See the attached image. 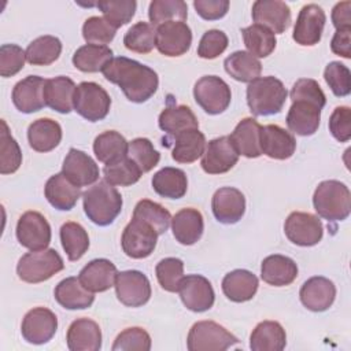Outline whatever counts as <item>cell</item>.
Returning <instances> with one entry per match:
<instances>
[{
	"label": "cell",
	"instance_id": "obj_1",
	"mask_svg": "<svg viewBox=\"0 0 351 351\" xmlns=\"http://www.w3.org/2000/svg\"><path fill=\"white\" fill-rule=\"evenodd\" d=\"M101 73L107 81L118 85L126 99L133 103L147 101L159 86V78L154 69L125 56L112 58Z\"/></svg>",
	"mask_w": 351,
	"mask_h": 351
},
{
	"label": "cell",
	"instance_id": "obj_2",
	"mask_svg": "<svg viewBox=\"0 0 351 351\" xmlns=\"http://www.w3.org/2000/svg\"><path fill=\"white\" fill-rule=\"evenodd\" d=\"M82 203L86 217L93 223L107 226L119 215L123 200L114 185L101 180L82 193Z\"/></svg>",
	"mask_w": 351,
	"mask_h": 351
},
{
	"label": "cell",
	"instance_id": "obj_3",
	"mask_svg": "<svg viewBox=\"0 0 351 351\" xmlns=\"http://www.w3.org/2000/svg\"><path fill=\"white\" fill-rule=\"evenodd\" d=\"M288 90L284 84L273 77H258L247 86V104L255 117L278 114L287 100Z\"/></svg>",
	"mask_w": 351,
	"mask_h": 351
},
{
	"label": "cell",
	"instance_id": "obj_4",
	"mask_svg": "<svg viewBox=\"0 0 351 351\" xmlns=\"http://www.w3.org/2000/svg\"><path fill=\"white\" fill-rule=\"evenodd\" d=\"M317 214L328 222L344 221L351 213V192L337 180H326L318 184L313 195Z\"/></svg>",
	"mask_w": 351,
	"mask_h": 351
},
{
	"label": "cell",
	"instance_id": "obj_5",
	"mask_svg": "<svg viewBox=\"0 0 351 351\" xmlns=\"http://www.w3.org/2000/svg\"><path fill=\"white\" fill-rule=\"evenodd\" d=\"M62 256L53 248L30 251L21 256L16 265L18 277L29 284H38L49 280L52 276L63 270Z\"/></svg>",
	"mask_w": 351,
	"mask_h": 351
},
{
	"label": "cell",
	"instance_id": "obj_6",
	"mask_svg": "<svg viewBox=\"0 0 351 351\" xmlns=\"http://www.w3.org/2000/svg\"><path fill=\"white\" fill-rule=\"evenodd\" d=\"M237 343L234 335L214 321L195 322L186 337L189 351H225Z\"/></svg>",
	"mask_w": 351,
	"mask_h": 351
},
{
	"label": "cell",
	"instance_id": "obj_7",
	"mask_svg": "<svg viewBox=\"0 0 351 351\" xmlns=\"http://www.w3.org/2000/svg\"><path fill=\"white\" fill-rule=\"evenodd\" d=\"M111 97L107 90L96 82L84 81L75 88L74 110L89 122H97L107 117Z\"/></svg>",
	"mask_w": 351,
	"mask_h": 351
},
{
	"label": "cell",
	"instance_id": "obj_8",
	"mask_svg": "<svg viewBox=\"0 0 351 351\" xmlns=\"http://www.w3.org/2000/svg\"><path fill=\"white\" fill-rule=\"evenodd\" d=\"M196 103L210 115L223 112L232 100L229 85L217 75H203L193 86Z\"/></svg>",
	"mask_w": 351,
	"mask_h": 351
},
{
	"label": "cell",
	"instance_id": "obj_9",
	"mask_svg": "<svg viewBox=\"0 0 351 351\" xmlns=\"http://www.w3.org/2000/svg\"><path fill=\"white\" fill-rule=\"evenodd\" d=\"M158 236L159 234L151 225L132 217V221L123 229L121 245L129 258L144 259L154 252Z\"/></svg>",
	"mask_w": 351,
	"mask_h": 351
},
{
	"label": "cell",
	"instance_id": "obj_10",
	"mask_svg": "<svg viewBox=\"0 0 351 351\" xmlns=\"http://www.w3.org/2000/svg\"><path fill=\"white\" fill-rule=\"evenodd\" d=\"M284 232L291 243L300 247H313L322 240L324 226L317 215L293 211L285 219Z\"/></svg>",
	"mask_w": 351,
	"mask_h": 351
},
{
	"label": "cell",
	"instance_id": "obj_11",
	"mask_svg": "<svg viewBox=\"0 0 351 351\" xmlns=\"http://www.w3.org/2000/svg\"><path fill=\"white\" fill-rule=\"evenodd\" d=\"M15 233L19 244L30 251L45 250L51 243V226L38 211L23 213L18 219Z\"/></svg>",
	"mask_w": 351,
	"mask_h": 351
},
{
	"label": "cell",
	"instance_id": "obj_12",
	"mask_svg": "<svg viewBox=\"0 0 351 351\" xmlns=\"http://www.w3.org/2000/svg\"><path fill=\"white\" fill-rule=\"evenodd\" d=\"M115 293L118 300L128 307H141L151 298V284L138 270H125L117 274Z\"/></svg>",
	"mask_w": 351,
	"mask_h": 351
},
{
	"label": "cell",
	"instance_id": "obj_13",
	"mask_svg": "<svg viewBox=\"0 0 351 351\" xmlns=\"http://www.w3.org/2000/svg\"><path fill=\"white\" fill-rule=\"evenodd\" d=\"M326 22L325 11L314 3L306 4L299 11L292 38L303 47H313L321 41Z\"/></svg>",
	"mask_w": 351,
	"mask_h": 351
},
{
	"label": "cell",
	"instance_id": "obj_14",
	"mask_svg": "<svg viewBox=\"0 0 351 351\" xmlns=\"http://www.w3.org/2000/svg\"><path fill=\"white\" fill-rule=\"evenodd\" d=\"M192 44L191 27L182 21H171L156 27V48L169 58L186 53Z\"/></svg>",
	"mask_w": 351,
	"mask_h": 351
},
{
	"label": "cell",
	"instance_id": "obj_15",
	"mask_svg": "<svg viewBox=\"0 0 351 351\" xmlns=\"http://www.w3.org/2000/svg\"><path fill=\"white\" fill-rule=\"evenodd\" d=\"M58 329V318L47 307H34L29 310L22 319V337L30 344L48 343Z\"/></svg>",
	"mask_w": 351,
	"mask_h": 351
},
{
	"label": "cell",
	"instance_id": "obj_16",
	"mask_svg": "<svg viewBox=\"0 0 351 351\" xmlns=\"http://www.w3.org/2000/svg\"><path fill=\"white\" fill-rule=\"evenodd\" d=\"M178 293L184 306L193 313L210 310L215 300L211 282L200 274L184 276L178 287Z\"/></svg>",
	"mask_w": 351,
	"mask_h": 351
},
{
	"label": "cell",
	"instance_id": "obj_17",
	"mask_svg": "<svg viewBox=\"0 0 351 351\" xmlns=\"http://www.w3.org/2000/svg\"><path fill=\"white\" fill-rule=\"evenodd\" d=\"M239 154L229 136H221L206 144L200 166L207 174H222L234 167Z\"/></svg>",
	"mask_w": 351,
	"mask_h": 351
},
{
	"label": "cell",
	"instance_id": "obj_18",
	"mask_svg": "<svg viewBox=\"0 0 351 351\" xmlns=\"http://www.w3.org/2000/svg\"><path fill=\"white\" fill-rule=\"evenodd\" d=\"M211 210L218 222L233 225L239 222L245 213V197L237 188H219L213 196Z\"/></svg>",
	"mask_w": 351,
	"mask_h": 351
},
{
	"label": "cell",
	"instance_id": "obj_19",
	"mask_svg": "<svg viewBox=\"0 0 351 351\" xmlns=\"http://www.w3.org/2000/svg\"><path fill=\"white\" fill-rule=\"evenodd\" d=\"M47 80L38 75H27L18 81L12 89V103L18 111L32 114L43 110L47 104L44 100V86Z\"/></svg>",
	"mask_w": 351,
	"mask_h": 351
},
{
	"label": "cell",
	"instance_id": "obj_20",
	"mask_svg": "<svg viewBox=\"0 0 351 351\" xmlns=\"http://www.w3.org/2000/svg\"><path fill=\"white\" fill-rule=\"evenodd\" d=\"M259 144L262 154L277 160L289 159L296 149V140L293 134L278 125L262 126Z\"/></svg>",
	"mask_w": 351,
	"mask_h": 351
},
{
	"label": "cell",
	"instance_id": "obj_21",
	"mask_svg": "<svg viewBox=\"0 0 351 351\" xmlns=\"http://www.w3.org/2000/svg\"><path fill=\"white\" fill-rule=\"evenodd\" d=\"M62 173L77 186H88L93 185L99 180V166L96 162L84 151L77 148H70L66 155Z\"/></svg>",
	"mask_w": 351,
	"mask_h": 351
},
{
	"label": "cell",
	"instance_id": "obj_22",
	"mask_svg": "<svg viewBox=\"0 0 351 351\" xmlns=\"http://www.w3.org/2000/svg\"><path fill=\"white\" fill-rule=\"evenodd\" d=\"M252 19L274 34H281L291 25V8L280 0H258L252 4Z\"/></svg>",
	"mask_w": 351,
	"mask_h": 351
},
{
	"label": "cell",
	"instance_id": "obj_23",
	"mask_svg": "<svg viewBox=\"0 0 351 351\" xmlns=\"http://www.w3.org/2000/svg\"><path fill=\"white\" fill-rule=\"evenodd\" d=\"M302 304L314 313L328 310L336 298V285L326 277L314 276L308 278L299 292Z\"/></svg>",
	"mask_w": 351,
	"mask_h": 351
},
{
	"label": "cell",
	"instance_id": "obj_24",
	"mask_svg": "<svg viewBox=\"0 0 351 351\" xmlns=\"http://www.w3.org/2000/svg\"><path fill=\"white\" fill-rule=\"evenodd\" d=\"M67 348L70 351H99L101 348V330L90 318H77L67 329Z\"/></svg>",
	"mask_w": 351,
	"mask_h": 351
},
{
	"label": "cell",
	"instance_id": "obj_25",
	"mask_svg": "<svg viewBox=\"0 0 351 351\" xmlns=\"http://www.w3.org/2000/svg\"><path fill=\"white\" fill-rule=\"evenodd\" d=\"M117 274L118 270L111 261L106 258H99L86 263L81 269L78 278L88 291L95 293L104 292L114 287Z\"/></svg>",
	"mask_w": 351,
	"mask_h": 351
},
{
	"label": "cell",
	"instance_id": "obj_26",
	"mask_svg": "<svg viewBox=\"0 0 351 351\" xmlns=\"http://www.w3.org/2000/svg\"><path fill=\"white\" fill-rule=\"evenodd\" d=\"M44 195L52 207L60 211H69L81 197V188L73 184L63 173H58L48 178L44 186Z\"/></svg>",
	"mask_w": 351,
	"mask_h": 351
},
{
	"label": "cell",
	"instance_id": "obj_27",
	"mask_svg": "<svg viewBox=\"0 0 351 351\" xmlns=\"http://www.w3.org/2000/svg\"><path fill=\"white\" fill-rule=\"evenodd\" d=\"M321 122V108L310 101L296 100L287 114L288 129L299 136H313Z\"/></svg>",
	"mask_w": 351,
	"mask_h": 351
},
{
	"label": "cell",
	"instance_id": "obj_28",
	"mask_svg": "<svg viewBox=\"0 0 351 351\" xmlns=\"http://www.w3.org/2000/svg\"><path fill=\"white\" fill-rule=\"evenodd\" d=\"M163 145L173 143L171 158L178 163H192L197 160L206 148V137L199 129L184 130L174 137L163 138Z\"/></svg>",
	"mask_w": 351,
	"mask_h": 351
},
{
	"label": "cell",
	"instance_id": "obj_29",
	"mask_svg": "<svg viewBox=\"0 0 351 351\" xmlns=\"http://www.w3.org/2000/svg\"><path fill=\"white\" fill-rule=\"evenodd\" d=\"M171 230L174 239L182 245H192L197 243L204 230L202 213L192 207L180 210L171 218Z\"/></svg>",
	"mask_w": 351,
	"mask_h": 351
},
{
	"label": "cell",
	"instance_id": "obj_30",
	"mask_svg": "<svg viewBox=\"0 0 351 351\" xmlns=\"http://www.w3.org/2000/svg\"><path fill=\"white\" fill-rule=\"evenodd\" d=\"M261 277L269 285L285 287L296 280L298 265L289 256L280 254L269 255L262 261Z\"/></svg>",
	"mask_w": 351,
	"mask_h": 351
},
{
	"label": "cell",
	"instance_id": "obj_31",
	"mask_svg": "<svg viewBox=\"0 0 351 351\" xmlns=\"http://www.w3.org/2000/svg\"><path fill=\"white\" fill-rule=\"evenodd\" d=\"M258 287V277L245 269L232 270L222 280L223 295L234 303L251 300L255 296Z\"/></svg>",
	"mask_w": 351,
	"mask_h": 351
},
{
	"label": "cell",
	"instance_id": "obj_32",
	"mask_svg": "<svg viewBox=\"0 0 351 351\" xmlns=\"http://www.w3.org/2000/svg\"><path fill=\"white\" fill-rule=\"evenodd\" d=\"M75 84L66 75H58L47 80L44 86L45 104L56 112L69 114L74 108Z\"/></svg>",
	"mask_w": 351,
	"mask_h": 351
},
{
	"label": "cell",
	"instance_id": "obj_33",
	"mask_svg": "<svg viewBox=\"0 0 351 351\" xmlns=\"http://www.w3.org/2000/svg\"><path fill=\"white\" fill-rule=\"evenodd\" d=\"M56 302L67 310H84L93 304L95 295L88 291L78 277H67L62 280L53 291Z\"/></svg>",
	"mask_w": 351,
	"mask_h": 351
},
{
	"label": "cell",
	"instance_id": "obj_34",
	"mask_svg": "<svg viewBox=\"0 0 351 351\" xmlns=\"http://www.w3.org/2000/svg\"><path fill=\"white\" fill-rule=\"evenodd\" d=\"M261 125L255 118H243L229 136L232 144L234 145L239 155L245 158H258L262 155L259 134Z\"/></svg>",
	"mask_w": 351,
	"mask_h": 351
},
{
	"label": "cell",
	"instance_id": "obj_35",
	"mask_svg": "<svg viewBox=\"0 0 351 351\" xmlns=\"http://www.w3.org/2000/svg\"><path fill=\"white\" fill-rule=\"evenodd\" d=\"M60 125L51 118L33 121L27 128L29 145L37 152H49L55 149L62 140Z\"/></svg>",
	"mask_w": 351,
	"mask_h": 351
},
{
	"label": "cell",
	"instance_id": "obj_36",
	"mask_svg": "<svg viewBox=\"0 0 351 351\" xmlns=\"http://www.w3.org/2000/svg\"><path fill=\"white\" fill-rule=\"evenodd\" d=\"M285 346L287 333L277 321L259 322L250 336V348L252 351H281Z\"/></svg>",
	"mask_w": 351,
	"mask_h": 351
},
{
	"label": "cell",
	"instance_id": "obj_37",
	"mask_svg": "<svg viewBox=\"0 0 351 351\" xmlns=\"http://www.w3.org/2000/svg\"><path fill=\"white\" fill-rule=\"evenodd\" d=\"M159 128L167 134V138L176 134L189 130L199 129V121L193 111L188 106H167L158 118Z\"/></svg>",
	"mask_w": 351,
	"mask_h": 351
},
{
	"label": "cell",
	"instance_id": "obj_38",
	"mask_svg": "<svg viewBox=\"0 0 351 351\" xmlns=\"http://www.w3.org/2000/svg\"><path fill=\"white\" fill-rule=\"evenodd\" d=\"M151 184L159 196L167 199H180L186 193L188 189L186 174L181 169L170 166L156 171Z\"/></svg>",
	"mask_w": 351,
	"mask_h": 351
},
{
	"label": "cell",
	"instance_id": "obj_39",
	"mask_svg": "<svg viewBox=\"0 0 351 351\" xmlns=\"http://www.w3.org/2000/svg\"><path fill=\"white\" fill-rule=\"evenodd\" d=\"M225 71L236 81L251 82L261 75L262 64L247 51H236L223 60Z\"/></svg>",
	"mask_w": 351,
	"mask_h": 351
},
{
	"label": "cell",
	"instance_id": "obj_40",
	"mask_svg": "<svg viewBox=\"0 0 351 351\" xmlns=\"http://www.w3.org/2000/svg\"><path fill=\"white\" fill-rule=\"evenodd\" d=\"M112 59V51L107 45L85 44L73 55V64L82 73H97Z\"/></svg>",
	"mask_w": 351,
	"mask_h": 351
},
{
	"label": "cell",
	"instance_id": "obj_41",
	"mask_svg": "<svg viewBox=\"0 0 351 351\" xmlns=\"http://www.w3.org/2000/svg\"><path fill=\"white\" fill-rule=\"evenodd\" d=\"M129 143L117 130H107L93 141V152L99 162L108 165L128 155Z\"/></svg>",
	"mask_w": 351,
	"mask_h": 351
},
{
	"label": "cell",
	"instance_id": "obj_42",
	"mask_svg": "<svg viewBox=\"0 0 351 351\" xmlns=\"http://www.w3.org/2000/svg\"><path fill=\"white\" fill-rule=\"evenodd\" d=\"M60 243L69 261L81 259L89 248V236L78 222H64L60 226Z\"/></svg>",
	"mask_w": 351,
	"mask_h": 351
},
{
	"label": "cell",
	"instance_id": "obj_43",
	"mask_svg": "<svg viewBox=\"0 0 351 351\" xmlns=\"http://www.w3.org/2000/svg\"><path fill=\"white\" fill-rule=\"evenodd\" d=\"M241 34L245 48L255 58H266L276 49L277 40L274 33L262 25L252 23L241 29Z\"/></svg>",
	"mask_w": 351,
	"mask_h": 351
},
{
	"label": "cell",
	"instance_id": "obj_44",
	"mask_svg": "<svg viewBox=\"0 0 351 351\" xmlns=\"http://www.w3.org/2000/svg\"><path fill=\"white\" fill-rule=\"evenodd\" d=\"M62 52V43L55 36H41L33 40L26 48V60L33 66H48L58 60Z\"/></svg>",
	"mask_w": 351,
	"mask_h": 351
},
{
	"label": "cell",
	"instance_id": "obj_45",
	"mask_svg": "<svg viewBox=\"0 0 351 351\" xmlns=\"http://www.w3.org/2000/svg\"><path fill=\"white\" fill-rule=\"evenodd\" d=\"M133 218L147 222L156 230L158 234H163L171 223V215L169 210L149 199H143L136 204L133 210Z\"/></svg>",
	"mask_w": 351,
	"mask_h": 351
},
{
	"label": "cell",
	"instance_id": "obj_46",
	"mask_svg": "<svg viewBox=\"0 0 351 351\" xmlns=\"http://www.w3.org/2000/svg\"><path fill=\"white\" fill-rule=\"evenodd\" d=\"M148 16L152 26H159L171 21H185L188 5L182 0H154L149 3Z\"/></svg>",
	"mask_w": 351,
	"mask_h": 351
},
{
	"label": "cell",
	"instance_id": "obj_47",
	"mask_svg": "<svg viewBox=\"0 0 351 351\" xmlns=\"http://www.w3.org/2000/svg\"><path fill=\"white\" fill-rule=\"evenodd\" d=\"M123 45L136 53H149L156 45V27L148 22L134 23L125 33Z\"/></svg>",
	"mask_w": 351,
	"mask_h": 351
},
{
	"label": "cell",
	"instance_id": "obj_48",
	"mask_svg": "<svg viewBox=\"0 0 351 351\" xmlns=\"http://www.w3.org/2000/svg\"><path fill=\"white\" fill-rule=\"evenodd\" d=\"M104 180L111 185L129 186L136 184L141 177V170L137 165L126 155L112 163H108L103 169Z\"/></svg>",
	"mask_w": 351,
	"mask_h": 351
},
{
	"label": "cell",
	"instance_id": "obj_49",
	"mask_svg": "<svg viewBox=\"0 0 351 351\" xmlns=\"http://www.w3.org/2000/svg\"><path fill=\"white\" fill-rule=\"evenodd\" d=\"M22 163V152L16 140L11 136L8 125L1 119L0 132V173L12 174Z\"/></svg>",
	"mask_w": 351,
	"mask_h": 351
},
{
	"label": "cell",
	"instance_id": "obj_50",
	"mask_svg": "<svg viewBox=\"0 0 351 351\" xmlns=\"http://www.w3.org/2000/svg\"><path fill=\"white\" fill-rule=\"evenodd\" d=\"M96 5L101 11L103 18L115 29L129 23L137 8L134 0H104Z\"/></svg>",
	"mask_w": 351,
	"mask_h": 351
},
{
	"label": "cell",
	"instance_id": "obj_51",
	"mask_svg": "<svg viewBox=\"0 0 351 351\" xmlns=\"http://www.w3.org/2000/svg\"><path fill=\"white\" fill-rule=\"evenodd\" d=\"M128 156L137 165L141 173L151 171L160 160V154L145 137H137L129 143Z\"/></svg>",
	"mask_w": 351,
	"mask_h": 351
},
{
	"label": "cell",
	"instance_id": "obj_52",
	"mask_svg": "<svg viewBox=\"0 0 351 351\" xmlns=\"http://www.w3.org/2000/svg\"><path fill=\"white\" fill-rule=\"evenodd\" d=\"M159 285L167 292H178L180 282L184 277V262L180 258H165L155 267Z\"/></svg>",
	"mask_w": 351,
	"mask_h": 351
},
{
	"label": "cell",
	"instance_id": "obj_53",
	"mask_svg": "<svg viewBox=\"0 0 351 351\" xmlns=\"http://www.w3.org/2000/svg\"><path fill=\"white\" fill-rule=\"evenodd\" d=\"M151 344V336L147 330L138 326H132L117 336L111 348L112 351H149Z\"/></svg>",
	"mask_w": 351,
	"mask_h": 351
},
{
	"label": "cell",
	"instance_id": "obj_54",
	"mask_svg": "<svg viewBox=\"0 0 351 351\" xmlns=\"http://www.w3.org/2000/svg\"><path fill=\"white\" fill-rule=\"evenodd\" d=\"M117 29L101 16H90L82 25V37L88 44L106 45L115 37Z\"/></svg>",
	"mask_w": 351,
	"mask_h": 351
},
{
	"label": "cell",
	"instance_id": "obj_55",
	"mask_svg": "<svg viewBox=\"0 0 351 351\" xmlns=\"http://www.w3.org/2000/svg\"><path fill=\"white\" fill-rule=\"evenodd\" d=\"M324 78L330 90L337 97H344L351 92L350 69L340 62H330L324 70Z\"/></svg>",
	"mask_w": 351,
	"mask_h": 351
},
{
	"label": "cell",
	"instance_id": "obj_56",
	"mask_svg": "<svg viewBox=\"0 0 351 351\" xmlns=\"http://www.w3.org/2000/svg\"><path fill=\"white\" fill-rule=\"evenodd\" d=\"M289 96H291L292 101H296V100L310 101V103L318 106L321 110L326 104V97H325V93L322 92L319 84L315 80H311V78L298 80L292 85Z\"/></svg>",
	"mask_w": 351,
	"mask_h": 351
},
{
	"label": "cell",
	"instance_id": "obj_57",
	"mask_svg": "<svg viewBox=\"0 0 351 351\" xmlns=\"http://www.w3.org/2000/svg\"><path fill=\"white\" fill-rule=\"evenodd\" d=\"M26 60V51L16 44H3L0 47V75L7 78L18 74Z\"/></svg>",
	"mask_w": 351,
	"mask_h": 351
},
{
	"label": "cell",
	"instance_id": "obj_58",
	"mask_svg": "<svg viewBox=\"0 0 351 351\" xmlns=\"http://www.w3.org/2000/svg\"><path fill=\"white\" fill-rule=\"evenodd\" d=\"M228 36L218 29L207 30L197 45V55L202 59H215L228 48Z\"/></svg>",
	"mask_w": 351,
	"mask_h": 351
},
{
	"label": "cell",
	"instance_id": "obj_59",
	"mask_svg": "<svg viewBox=\"0 0 351 351\" xmlns=\"http://www.w3.org/2000/svg\"><path fill=\"white\" fill-rule=\"evenodd\" d=\"M329 132L340 141L346 143L351 138V110L347 106L336 107L329 118Z\"/></svg>",
	"mask_w": 351,
	"mask_h": 351
},
{
	"label": "cell",
	"instance_id": "obj_60",
	"mask_svg": "<svg viewBox=\"0 0 351 351\" xmlns=\"http://www.w3.org/2000/svg\"><path fill=\"white\" fill-rule=\"evenodd\" d=\"M193 7L199 16L206 21H217L226 15L229 10L228 0H195Z\"/></svg>",
	"mask_w": 351,
	"mask_h": 351
},
{
	"label": "cell",
	"instance_id": "obj_61",
	"mask_svg": "<svg viewBox=\"0 0 351 351\" xmlns=\"http://www.w3.org/2000/svg\"><path fill=\"white\" fill-rule=\"evenodd\" d=\"M351 29L336 30L330 41V49L333 53L350 59L351 58Z\"/></svg>",
	"mask_w": 351,
	"mask_h": 351
},
{
	"label": "cell",
	"instance_id": "obj_62",
	"mask_svg": "<svg viewBox=\"0 0 351 351\" xmlns=\"http://www.w3.org/2000/svg\"><path fill=\"white\" fill-rule=\"evenodd\" d=\"M332 22L336 30L351 29V1H341L333 7Z\"/></svg>",
	"mask_w": 351,
	"mask_h": 351
}]
</instances>
